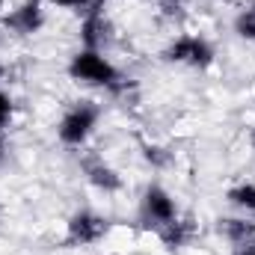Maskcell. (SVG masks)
Masks as SVG:
<instances>
[{"label": "cell", "instance_id": "1", "mask_svg": "<svg viewBox=\"0 0 255 255\" xmlns=\"http://www.w3.org/2000/svg\"><path fill=\"white\" fill-rule=\"evenodd\" d=\"M68 77L77 80V83H89V86H116L122 80L119 68L110 63L101 51H86V48H80L71 57Z\"/></svg>", "mask_w": 255, "mask_h": 255}, {"label": "cell", "instance_id": "2", "mask_svg": "<svg viewBox=\"0 0 255 255\" xmlns=\"http://www.w3.org/2000/svg\"><path fill=\"white\" fill-rule=\"evenodd\" d=\"M98 119H101V107H98L95 101H77V104H71L63 113L60 125H57L60 142H63V145H71V148H80V145L92 136Z\"/></svg>", "mask_w": 255, "mask_h": 255}, {"label": "cell", "instance_id": "3", "mask_svg": "<svg viewBox=\"0 0 255 255\" xmlns=\"http://www.w3.org/2000/svg\"><path fill=\"white\" fill-rule=\"evenodd\" d=\"M163 60L166 63H178V65H193V68H211L217 60V51L214 45L205 39V36H178L175 42L166 45L163 51Z\"/></svg>", "mask_w": 255, "mask_h": 255}, {"label": "cell", "instance_id": "4", "mask_svg": "<svg viewBox=\"0 0 255 255\" xmlns=\"http://www.w3.org/2000/svg\"><path fill=\"white\" fill-rule=\"evenodd\" d=\"M107 229H110V223L104 217H98L95 211H77V214L68 217L63 247H89V244H98L107 235Z\"/></svg>", "mask_w": 255, "mask_h": 255}, {"label": "cell", "instance_id": "5", "mask_svg": "<svg viewBox=\"0 0 255 255\" xmlns=\"http://www.w3.org/2000/svg\"><path fill=\"white\" fill-rule=\"evenodd\" d=\"M178 217V205L175 199L169 196V190H163L160 184H148L145 193H142V220L154 229L172 223Z\"/></svg>", "mask_w": 255, "mask_h": 255}, {"label": "cell", "instance_id": "6", "mask_svg": "<svg viewBox=\"0 0 255 255\" xmlns=\"http://www.w3.org/2000/svg\"><path fill=\"white\" fill-rule=\"evenodd\" d=\"M42 6H45L42 0H24L9 15H3V24L18 36H33L45 27V9Z\"/></svg>", "mask_w": 255, "mask_h": 255}, {"label": "cell", "instance_id": "7", "mask_svg": "<svg viewBox=\"0 0 255 255\" xmlns=\"http://www.w3.org/2000/svg\"><path fill=\"white\" fill-rule=\"evenodd\" d=\"M83 169H86V178H89V184L92 187H98L101 193H119L122 190V175L110 166V163H104V160H86L83 163Z\"/></svg>", "mask_w": 255, "mask_h": 255}, {"label": "cell", "instance_id": "8", "mask_svg": "<svg viewBox=\"0 0 255 255\" xmlns=\"http://www.w3.org/2000/svg\"><path fill=\"white\" fill-rule=\"evenodd\" d=\"M107 30H110V24H107L104 12H89V15H83V21H80V42H83V48H86V51H101Z\"/></svg>", "mask_w": 255, "mask_h": 255}, {"label": "cell", "instance_id": "9", "mask_svg": "<svg viewBox=\"0 0 255 255\" xmlns=\"http://www.w3.org/2000/svg\"><path fill=\"white\" fill-rule=\"evenodd\" d=\"M157 235H160V241H163V247H166V250H181V247H187V244H190L193 226H190V220L175 217L172 223L160 226V229H157Z\"/></svg>", "mask_w": 255, "mask_h": 255}, {"label": "cell", "instance_id": "10", "mask_svg": "<svg viewBox=\"0 0 255 255\" xmlns=\"http://www.w3.org/2000/svg\"><path fill=\"white\" fill-rule=\"evenodd\" d=\"M255 232V226H250L247 220H238V217H226V220H220V235H226L232 244H238V247H244L247 241H250V235Z\"/></svg>", "mask_w": 255, "mask_h": 255}, {"label": "cell", "instance_id": "11", "mask_svg": "<svg viewBox=\"0 0 255 255\" xmlns=\"http://www.w3.org/2000/svg\"><path fill=\"white\" fill-rule=\"evenodd\" d=\"M226 199H229V205H232V208L253 214V211H255V184H253V181H241V184H235L232 190L226 193Z\"/></svg>", "mask_w": 255, "mask_h": 255}, {"label": "cell", "instance_id": "12", "mask_svg": "<svg viewBox=\"0 0 255 255\" xmlns=\"http://www.w3.org/2000/svg\"><path fill=\"white\" fill-rule=\"evenodd\" d=\"M235 33H238L241 39H247V42H255V12L244 9V12L235 18Z\"/></svg>", "mask_w": 255, "mask_h": 255}, {"label": "cell", "instance_id": "13", "mask_svg": "<svg viewBox=\"0 0 255 255\" xmlns=\"http://www.w3.org/2000/svg\"><path fill=\"white\" fill-rule=\"evenodd\" d=\"M57 9H65V12H74V15H89V9H92V3L89 0H51Z\"/></svg>", "mask_w": 255, "mask_h": 255}, {"label": "cell", "instance_id": "14", "mask_svg": "<svg viewBox=\"0 0 255 255\" xmlns=\"http://www.w3.org/2000/svg\"><path fill=\"white\" fill-rule=\"evenodd\" d=\"M12 110H15V107H12V98H9V95L0 89V133H3V128L9 125V119H12Z\"/></svg>", "mask_w": 255, "mask_h": 255}, {"label": "cell", "instance_id": "15", "mask_svg": "<svg viewBox=\"0 0 255 255\" xmlns=\"http://www.w3.org/2000/svg\"><path fill=\"white\" fill-rule=\"evenodd\" d=\"M235 255H255V244H244V247H238Z\"/></svg>", "mask_w": 255, "mask_h": 255}, {"label": "cell", "instance_id": "16", "mask_svg": "<svg viewBox=\"0 0 255 255\" xmlns=\"http://www.w3.org/2000/svg\"><path fill=\"white\" fill-rule=\"evenodd\" d=\"M89 3H92L89 12H104V6H107V0H89Z\"/></svg>", "mask_w": 255, "mask_h": 255}, {"label": "cell", "instance_id": "17", "mask_svg": "<svg viewBox=\"0 0 255 255\" xmlns=\"http://www.w3.org/2000/svg\"><path fill=\"white\" fill-rule=\"evenodd\" d=\"M3 77H6V65L0 63V80H3Z\"/></svg>", "mask_w": 255, "mask_h": 255}, {"label": "cell", "instance_id": "18", "mask_svg": "<svg viewBox=\"0 0 255 255\" xmlns=\"http://www.w3.org/2000/svg\"><path fill=\"white\" fill-rule=\"evenodd\" d=\"M3 154H6V151H3V136H0V160H3Z\"/></svg>", "mask_w": 255, "mask_h": 255}, {"label": "cell", "instance_id": "19", "mask_svg": "<svg viewBox=\"0 0 255 255\" xmlns=\"http://www.w3.org/2000/svg\"><path fill=\"white\" fill-rule=\"evenodd\" d=\"M3 9H6V0H0V18H3Z\"/></svg>", "mask_w": 255, "mask_h": 255}, {"label": "cell", "instance_id": "20", "mask_svg": "<svg viewBox=\"0 0 255 255\" xmlns=\"http://www.w3.org/2000/svg\"><path fill=\"white\" fill-rule=\"evenodd\" d=\"M253 151H255V130H253Z\"/></svg>", "mask_w": 255, "mask_h": 255}, {"label": "cell", "instance_id": "21", "mask_svg": "<svg viewBox=\"0 0 255 255\" xmlns=\"http://www.w3.org/2000/svg\"><path fill=\"white\" fill-rule=\"evenodd\" d=\"M250 12H255V0H253V6H250Z\"/></svg>", "mask_w": 255, "mask_h": 255}]
</instances>
